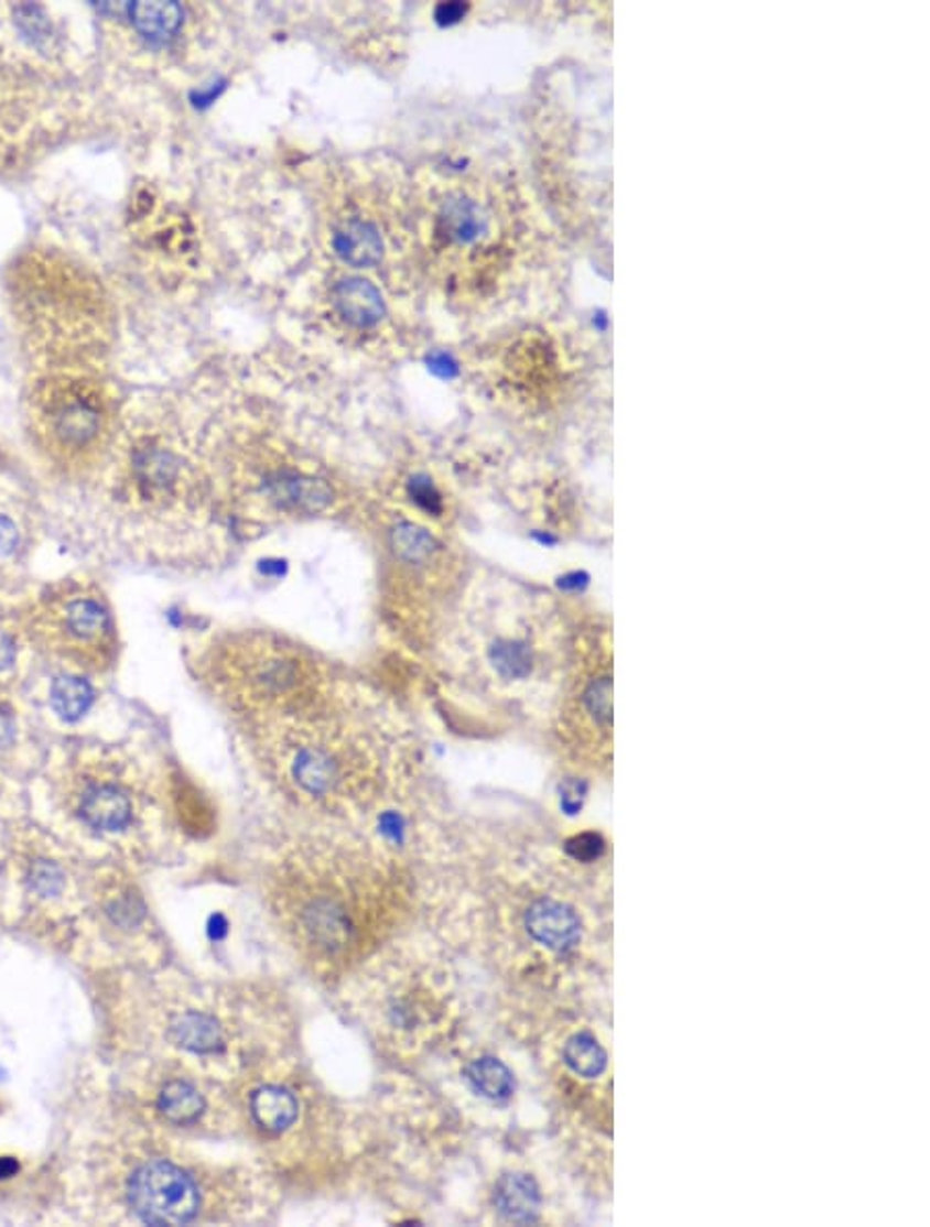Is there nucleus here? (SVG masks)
Returning <instances> with one entry per match:
<instances>
[{
	"label": "nucleus",
	"mask_w": 930,
	"mask_h": 1227,
	"mask_svg": "<svg viewBox=\"0 0 930 1227\" xmlns=\"http://www.w3.org/2000/svg\"><path fill=\"white\" fill-rule=\"evenodd\" d=\"M266 891L283 938L321 978H339L372 957L412 895L405 872L377 849L323 837L283 851Z\"/></svg>",
	"instance_id": "1"
},
{
	"label": "nucleus",
	"mask_w": 930,
	"mask_h": 1227,
	"mask_svg": "<svg viewBox=\"0 0 930 1227\" xmlns=\"http://www.w3.org/2000/svg\"><path fill=\"white\" fill-rule=\"evenodd\" d=\"M333 697L304 714L259 724L271 780L304 806L352 811L381 796L389 748L375 734L332 714Z\"/></svg>",
	"instance_id": "2"
},
{
	"label": "nucleus",
	"mask_w": 930,
	"mask_h": 1227,
	"mask_svg": "<svg viewBox=\"0 0 930 1227\" xmlns=\"http://www.w3.org/2000/svg\"><path fill=\"white\" fill-rule=\"evenodd\" d=\"M209 682L255 726L311 712L332 697L315 658L273 632H242L221 641L209 658Z\"/></svg>",
	"instance_id": "3"
},
{
	"label": "nucleus",
	"mask_w": 930,
	"mask_h": 1227,
	"mask_svg": "<svg viewBox=\"0 0 930 1227\" xmlns=\"http://www.w3.org/2000/svg\"><path fill=\"white\" fill-rule=\"evenodd\" d=\"M613 658L606 632L577 648V660L569 676L565 701L559 715L563 745L585 761L606 759L613 730Z\"/></svg>",
	"instance_id": "4"
},
{
	"label": "nucleus",
	"mask_w": 930,
	"mask_h": 1227,
	"mask_svg": "<svg viewBox=\"0 0 930 1227\" xmlns=\"http://www.w3.org/2000/svg\"><path fill=\"white\" fill-rule=\"evenodd\" d=\"M37 639L79 667L100 670L115 655V625L100 596L84 587L54 591L37 608Z\"/></svg>",
	"instance_id": "5"
},
{
	"label": "nucleus",
	"mask_w": 930,
	"mask_h": 1227,
	"mask_svg": "<svg viewBox=\"0 0 930 1227\" xmlns=\"http://www.w3.org/2000/svg\"><path fill=\"white\" fill-rule=\"evenodd\" d=\"M104 424V403L87 382H52L37 399L40 434L61 462L77 464L98 447Z\"/></svg>",
	"instance_id": "6"
},
{
	"label": "nucleus",
	"mask_w": 930,
	"mask_h": 1227,
	"mask_svg": "<svg viewBox=\"0 0 930 1227\" xmlns=\"http://www.w3.org/2000/svg\"><path fill=\"white\" fill-rule=\"evenodd\" d=\"M127 1198L134 1215L150 1226H184L201 1209L197 1182L167 1160L141 1163L127 1184Z\"/></svg>",
	"instance_id": "7"
},
{
	"label": "nucleus",
	"mask_w": 930,
	"mask_h": 1227,
	"mask_svg": "<svg viewBox=\"0 0 930 1227\" xmlns=\"http://www.w3.org/2000/svg\"><path fill=\"white\" fill-rule=\"evenodd\" d=\"M526 929L538 945L566 953L582 938V920L573 908L554 899H538L526 912Z\"/></svg>",
	"instance_id": "8"
},
{
	"label": "nucleus",
	"mask_w": 930,
	"mask_h": 1227,
	"mask_svg": "<svg viewBox=\"0 0 930 1227\" xmlns=\"http://www.w3.org/2000/svg\"><path fill=\"white\" fill-rule=\"evenodd\" d=\"M249 1110L257 1127L282 1134L299 1122V1095L280 1083H263L250 1094Z\"/></svg>",
	"instance_id": "9"
},
{
	"label": "nucleus",
	"mask_w": 930,
	"mask_h": 1227,
	"mask_svg": "<svg viewBox=\"0 0 930 1227\" xmlns=\"http://www.w3.org/2000/svg\"><path fill=\"white\" fill-rule=\"evenodd\" d=\"M79 813L94 829L120 830L133 821V802L117 785H94L82 797Z\"/></svg>",
	"instance_id": "10"
},
{
	"label": "nucleus",
	"mask_w": 930,
	"mask_h": 1227,
	"mask_svg": "<svg viewBox=\"0 0 930 1227\" xmlns=\"http://www.w3.org/2000/svg\"><path fill=\"white\" fill-rule=\"evenodd\" d=\"M333 304L337 313L356 327H370L379 323L385 313L381 294L365 280H344L333 290Z\"/></svg>",
	"instance_id": "11"
},
{
	"label": "nucleus",
	"mask_w": 930,
	"mask_h": 1227,
	"mask_svg": "<svg viewBox=\"0 0 930 1227\" xmlns=\"http://www.w3.org/2000/svg\"><path fill=\"white\" fill-rule=\"evenodd\" d=\"M333 249L348 265L372 267L381 261L382 240L372 224L349 219L333 234Z\"/></svg>",
	"instance_id": "12"
},
{
	"label": "nucleus",
	"mask_w": 930,
	"mask_h": 1227,
	"mask_svg": "<svg viewBox=\"0 0 930 1227\" xmlns=\"http://www.w3.org/2000/svg\"><path fill=\"white\" fill-rule=\"evenodd\" d=\"M170 1040L193 1054L221 1052L226 1040L216 1017L201 1011H186L170 1025Z\"/></svg>",
	"instance_id": "13"
},
{
	"label": "nucleus",
	"mask_w": 930,
	"mask_h": 1227,
	"mask_svg": "<svg viewBox=\"0 0 930 1227\" xmlns=\"http://www.w3.org/2000/svg\"><path fill=\"white\" fill-rule=\"evenodd\" d=\"M129 18L134 30L150 42L164 44L183 28V9L176 2H133Z\"/></svg>",
	"instance_id": "14"
},
{
	"label": "nucleus",
	"mask_w": 930,
	"mask_h": 1227,
	"mask_svg": "<svg viewBox=\"0 0 930 1227\" xmlns=\"http://www.w3.org/2000/svg\"><path fill=\"white\" fill-rule=\"evenodd\" d=\"M497 1209L516 1224H530L540 1210V1193L532 1177L526 1174L505 1176L495 1194Z\"/></svg>",
	"instance_id": "15"
},
{
	"label": "nucleus",
	"mask_w": 930,
	"mask_h": 1227,
	"mask_svg": "<svg viewBox=\"0 0 930 1227\" xmlns=\"http://www.w3.org/2000/svg\"><path fill=\"white\" fill-rule=\"evenodd\" d=\"M158 1111L174 1127L195 1125L205 1111L203 1095L183 1078H172L158 1094Z\"/></svg>",
	"instance_id": "16"
},
{
	"label": "nucleus",
	"mask_w": 930,
	"mask_h": 1227,
	"mask_svg": "<svg viewBox=\"0 0 930 1227\" xmlns=\"http://www.w3.org/2000/svg\"><path fill=\"white\" fill-rule=\"evenodd\" d=\"M465 1077L478 1094L490 1097V1099H505V1097L513 1094V1087H516L511 1071L502 1062L490 1058V1056H484V1058L472 1062L465 1068Z\"/></svg>",
	"instance_id": "17"
},
{
	"label": "nucleus",
	"mask_w": 930,
	"mask_h": 1227,
	"mask_svg": "<svg viewBox=\"0 0 930 1227\" xmlns=\"http://www.w3.org/2000/svg\"><path fill=\"white\" fill-rule=\"evenodd\" d=\"M441 224H443V232L447 234L448 240L472 242L484 232L486 219H484L483 211L472 200L455 199L448 200L445 205V209L441 214Z\"/></svg>",
	"instance_id": "18"
},
{
	"label": "nucleus",
	"mask_w": 930,
	"mask_h": 1227,
	"mask_svg": "<svg viewBox=\"0 0 930 1227\" xmlns=\"http://www.w3.org/2000/svg\"><path fill=\"white\" fill-rule=\"evenodd\" d=\"M563 1058L566 1066L583 1078H596L606 1071L608 1056L596 1038L590 1033H577L565 1044Z\"/></svg>",
	"instance_id": "19"
},
{
	"label": "nucleus",
	"mask_w": 930,
	"mask_h": 1227,
	"mask_svg": "<svg viewBox=\"0 0 930 1227\" xmlns=\"http://www.w3.org/2000/svg\"><path fill=\"white\" fill-rule=\"evenodd\" d=\"M94 693L84 678L77 676H61L52 682L51 703L54 712L63 719H79L91 705Z\"/></svg>",
	"instance_id": "20"
},
{
	"label": "nucleus",
	"mask_w": 930,
	"mask_h": 1227,
	"mask_svg": "<svg viewBox=\"0 0 930 1227\" xmlns=\"http://www.w3.org/2000/svg\"><path fill=\"white\" fill-rule=\"evenodd\" d=\"M566 854L577 862H594L604 854V841L596 833H583L566 841Z\"/></svg>",
	"instance_id": "21"
},
{
	"label": "nucleus",
	"mask_w": 930,
	"mask_h": 1227,
	"mask_svg": "<svg viewBox=\"0 0 930 1227\" xmlns=\"http://www.w3.org/2000/svg\"><path fill=\"white\" fill-rule=\"evenodd\" d=\"M32 882H34L35 891H40L42 895H54L63 887V875L54 864H35L34 870H32Z\"/></svg>",
	"instance_id": "22"
},
{
	"label": "nucleus",
	"mask_w": 930,
	"mask_h": 1227,
	"mask_svg": "<svg viewBox=\"0 0 930 1227\" xmlns=\"http://www.w3.org/2000/svg\"><path fill=\"white\" fill-rule=\"evenodd\" d=\"M19 25L34 42H42L48 37V21L37 7H21L19 9Z\"/></svg>",
	"instance_id": "23"
},
{
	"label": "nucleus",
	"mask_w": 930,
	"mask_h": 1227,
	"mask_svg": "<svg viewBox=\"0 0 930 1227\" xmlns=\"http://www.w3.org/2000/svg\"><path fill=\"white\" fill-rule=\"evenodd\" d=\"M18 544L19 533L15 523L9 517L0 514V556L11 554L18 547Z\"/></svg>",
	"instance_id": "24"
},
{
	"label": "nucleus",
	"mask_w": 930,
	"mask_h": 1227,
	"mask_svg": "<svg viewBox=\"0 0 930 1227\" xmlns=\"http://www.w3.org/2000/svg\"><path fill=\"white\" fill-rule=\"evenodd\" d=\"M18 658V648L15 641L9 632L0 631V670H7L15 664Z\"/></svg>",
	"instance_id": "25"
},
{
	"label": "nucleus",
	"mask_w": 930,
	"mask_h": 1227,
	"mask_svg": "<svg viewBox=\"0 0 930 1227\" xmlns=\"http://www.w3.org/2000/svg\"><path fill=\"white\" fill-rule=\"evenodd\" d=\"M15 738V719L0 707V748L9 747Z\"/></svg>",
	"instance_id": "26"
},
{
	"label": "nucleus",
	"mask_w": 930,
	"mask_h": 1227,
	"mask_svg": "<svg viewBox=\"0 0 930 1227\" xmlns=\"http://www.w3.org/2000/svg\"><path fill=\"white\" fill-rule=\"evenodd\" d=\"M462 15H464V7L457 4V2L441 4V7L436 9V19H439L441 23H445V21H455V19H459Z\"/></svg>",
	"instance_id": "27"
}]
</instances>
